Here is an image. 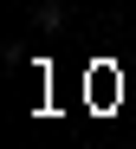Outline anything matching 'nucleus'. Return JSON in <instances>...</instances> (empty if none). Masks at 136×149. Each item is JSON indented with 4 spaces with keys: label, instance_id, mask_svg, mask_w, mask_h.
Instances as JSON below:
<instances>
[{
    "label": "nucleus",
    "instance_id": "1",
    "mask_svg": "<svg viewBox=\"0 0 136 149\" xmlns=\"http://www.w3.org/2000/svg\"><path fill=\"white\" fill-rule=\"evenodd\" d=\"M33 26H39V33H59V26H65V7H59V0H39Z\"/></svg>",
    "mask_w": 136,
    "mask_h": 149
}]
</instances>
